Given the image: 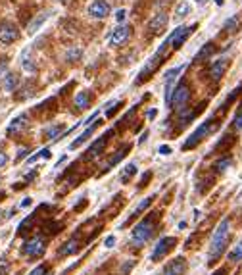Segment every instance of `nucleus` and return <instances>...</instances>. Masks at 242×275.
Masks as SVG:
<instances>
[{"label":"nucleus","instance_id":"1","mask_svg":"<svg viewBox=\"0 0 242 275\" xmlns=\"http://www.w3.org/2000/svg\"><path fill=\"white\" fill-rule=\"evenodd\" d=\"M229 220H221V223L217 225V229L214 233V239H212V248H210V264H214L215 260H219V256L223 254L225 247L229 245Z\"/></svg>","mask_w":242,"mask_h":275},{"label":"nucleus","instance_id":"2","mask_svg":"<svg viewBox=\"0 0 242 275\" xmlns=\"http://www.w3.org/2000/svg\"><path fill=\"white\" fill-rule=\"evenodd\" d=\"M156 223H158V214H148V218H144L140 223H136L131 231V241L136 245V247H140V245H144L150 237H152V233L156 229Z\"/></svg>","mask_w":242,"mask_h":275},{"label":"nucleus","instance_id":"3","mask_svg":"<svg viewBox=\"0 0 242 275\" xmlns=\"http://www.w3.org/2000/svg\"><path fill=\"white\" fill-rule=\"evenodd\" d=\"M217 119H214V117H210V119H206L202 125H200L198 129L190 135V137L187 138L185 142H183V150H192V148H196L200 142L204 140V138L208 137V135H212L215 129H217Z\"/></svg>","mask_w":242,"mask_h":275},{"label":"nucleus","instance_id":"4","mask_svg":"<svg viewBox=\"0 0 242 275\" xmlns=\"http://www.w3.org/2000/svg\"><path fill=\"white\" fill-rule=\"evenodd\" d=\"M167 45H169V43H163V45L160 46V50H158V52H156V54H154V58L150 60V64H146V68H144V69H142V71H140V75H138V79L134 81L136 85H142L144 81H148V77H150V75L154 73L156 69L160 68V64H161V60L165 58V50H167Z\"/></svg>","mask_w":242,"mask_h":275},{"label":"nucleus","instance_id":"5","mask_svg":"<svg viewBox=\"0 0 242 275\" xmlns=\"http://www.w3.org/2000/svg\"><path fill=\"white\" fill-rule=\"evenodd\" d=\"M190 100V87L187 83H179L175 89H173V96H171V108L181 112L183 108H187Z\"/></svg>","mask_w":242,"mask_h":275},{"label":"nucleus","instance_id":"6","mask_svg":"<svg viewBox=\"0 0 242 275\" xmlns=\"http://www.w3.org/2000/svg\"><path fill=\"white\" fill-rule=\"evenodd\" d=\"M46 250V239H43L41 235H37V237H33V239H29V241H25L23 243V248L22 252L25 256H29V258H41Z\"/></svg>","mask_w":242,"mask_h":275},{"label":"nucleus","instance_id":"7","mask_svg":"<svg viewBox=\"0 0 242 275\" xmlns=\"http://www.w3.org/2000/svg\"><path fill=\"white\" fill-rule=\"evenodd\" d=\"M196 27H198L196 23H192V25H188V27H177L175 31L167 37V41H165V43H169L171 48H175V50L177 48H181V46L187 43V39L194 33V29H196Z\"/></svg>","mask_w":242,"mask_h":275},{"label":"nucleus","instance_id":"8","mask_svg":"<svg viewBox=\"0 0 242 275\" xmlns=\"http://www.w3.org/2000/svg\"><path fill=\"white\" fill-rule=\"evenodd\" d=\"M175 245H177L175 237H163V239H160V241L156 243L152 254H150V260H152V262H160L161 258L167 256V252H171V250L175 248Z\"/></svg>","mask_w":242,"mask_h":275},{"label":"nucleus","instance_id":"9","mask_svg":"<svg viewBox=\"0 0 242 275\" xmlns=\"http://www.w3.org/2000/svg\"><path fill=\"white\" fill-rule=\"evenodd\" d=\"M113 135V131H108L106 135H102L100 138H96L92 144H90V148H88L87 152H85V156H83V160H96V158H100L102 156V152H104V148H106V144H108V140L110 137Z\"/></svg>","mask_w":242,"mask_h":275},{"label":"nucleus","instance_id":"10","mask_svg":"<svg viewBox=\"0 0 242 275\" xmlns=\"http://www.w3.org/2000/svg\"><path fill=\"white\" fill-rule=\"evenodd\" d=\"M20 39V29L10 22H0V43L2 45H12Z\"/></svg>","mask_w":242,"mask_h":275},{"label":"nucleus","instance_id":"11","mask_svg":"<svg viewBox=\"0 0 242 275\" xmlns=\"http://www.w3.org/2000/svg\"><path fill=\"white\" fill-rule=\"evenodd\" d=\"M110 12H111V8L106 0H94V2L88 6V14H90L92 18H96V20H104V18H108Z\"/></svg>","mask_w":242,"mask_h":275},{"label":"nucleus","instance_id":"12","mask_svg":"<svg viewBox=\"0 0 242 275\" xmlns=\"http://www.w3.org/2000/svg\"><path fill=\"white\" fill-rule=\"evenodd\" d=\"M131 37V27H127V25H121V27H117L113 33H111L110 37V46H123L127 43V39Z\"/></svg>","mask_w":242,"mask_h":275},{"label":"nucleus","instance_id":"13","mask_svg":"<svg viewBox=\"0 0 242 275\" xmlns=\"http://www.w3.org/2000/svg\"><path fill=\"white\" fill-rule=\"evenodd\" d=\"M185 272H187V260L183 256H179V258L171 260L165 266V270H163L161 275H185Z\"/></svg>","mask_w":242,"mask_h":275},{"label":"nucleus","instance_id":"14","mask_svg":"<svg viewBox=\"0 0 242 275\" xmlns=\"http://www.w3.org/2000/svg\"><path fill=\"white\" fill-rule=\"evenodd\" d=\"M27 125H29V119H27V115H25V114L18 115V117H14V119H12V123L8 125V129H6V135H8V137H12V135H18V133H22Z\"/></svg>","mask_w":242,"mask_h":275},{"label":"nucleus","instance_id":"15","mask_svg":"<svg viewBox=\"0 0 242 275\" xmlns=\"http://www.w3.org/2000/svg\"><path fill=\"white\" fill-rule=\"evenodd\" d=\"M167 16L165 14H156L154 18L150 20V23H148V31L150 33H154V35H161L163 33V29L167 27Z\"/></svg>","mask_w":242,"mask_h":275},{"label":"nucleus","instance_id":"16","mask_svg":"<svg viewBox=\"0 0 242 275\" xmlns=\"http://www.w3.org/2000/svg\"><path fill=\"white\" fill-rule=\"evenodd\" d=\"M227 68H229V60H227V58L215 60V62L212 64V68H210V77L215 79V81H219L221 77H223V73L227 71Z\"/></svg>","mask_w":242,"mask_h":275},{"label":"nucleus","instance_id":"17","mask_svg":"<svg viewBox=\"0 0 242 275\" xmlns=\"http://www.w3.org/2000/svg\"><path fill=\"white\" fill-rule=\"evenodd\" d=\"M129 150H131V144H125V146H123L121 150H117V152H115V156H113V158H111V160L108 162L106 165H104V173H108V171H110L113 165H117L119 162L123 160V158L127 156V152H129Z\"/></svg>","mask_w":242,"mask_h":275},{"label":"nucleus","instance_id":"18","mask_svg":"<svg viewBox=\"0 0 242 275\" xmlns=\"http://www.w3.org/2000/svg\"><path fill=\"white\" fill-rule=\"evenodd\" d=\"M150 204H152V196H148V198H142V200H140V202L136 204V208H134V210L131 212V218H129V220H127V221L123 223V227H127V225L131 223L133 220H134V218H138V216H140V214H142V212H144L146 208L150 206Z\"/></svg>","mask_w":242,"mask_h":275},{"label":"nucleus","instance_id":"19","mask_svg":"<svg viewBox=\"0 0 242 275\" xmlns=\"http://www.w3.org/2000/svg\"><path fill=\"white\" fill-rule=\"evenodd\" d=\"M77 250H79V239L73 237V239H69L67 243L62 245V248L58 250V256H62V258L64 256H71V254H75Z\"/></svg>","mask_w":242,"mask_h":275},{"label":"nucleus","instance_id":"20","mask_svg":"<svg viewBox=\"0 0 242 275\" xmlns=\"http://www.w3.org/2000/svg\"><path fill=\"white\" fill-rule=\"evenodd\" d=\"M98 125H100V121H94V123H92L90 127H88V129H87V131H85V133H81L79 137H77V138H75V140H73V142H71V144H69V148H71V150H75V148H79V146H81V144H83V142H85V140H87V138L90 137L92 133H94V129H96Z\"/></svg>","mask_w":242,"mask_h":275},{"label":"nucleus","instance_id":"21","mask_svg":"<svg viewBox=\"0 0 242 275\" xmlns=\"http://www.w3.org/2000/svg\"><path fill=\"white\" fill-rule=\"evenodd\" d=\"M18 83H20V79H18L16 73H6L2 77V85H4V89L8 92H14V89L18 87Z\"/></svg>","mask_w":242,"mask_h":275},{"label":"nucleus","instance_id":"22","mask_svg":"<svg viewBox=\"0 0 242 275\" xmlns=\"http://www.w3.org/2000/svg\"><path fill=\"white\" fill-rule=\"evenodd\" d=\"M136 164H127L123 169H121V175H119V179H121V183H129L133 179V175L136 173Z\"/></svg>","mask_w":242,"mask_h":275},{"label":"nucleus","instance_id":"23","mask_svg":"<svg viewBox=\"0 0 242 275\" xmlns=\"http://www.w3.org/2000/svg\"><path fill=\"white\" fill-rule=\"evenodd\" d=\"M75 106H77L79 110H85V108H88V106H90V92L88 91L79 92V94L75 96Z\"/></svg>","mask_w":242,"mask_h":275},{"label":"nucleus","instance_id":"24","mask_svg":"<svg viewBox=\"0 0 242 275\" xmlns=\"http://www.w3.org/2000/svg\"><path fill=\"white\" fill-rule=\"evenodd\" d=\"M214 50H215V45H214V43H206V45L202 46V50L196 54V62H204V60H208V58L214 54Z\"/></svg>","mask_w":242,"mask_h":275},{"label":"nucleus","instance_id":"25","mask_svg":"<svg viewBox=\"0 0 242 275\" xmlns=\"http://www.w3.org/2000/svg\"><path fill=\"white\" fill-rule=\"evenodd\" d=\"M22 66L25 71H29V73H35V64H33V58H31V54H29V50H23L22 54Z\"/></svg>","mask_w":242,"mask_h":275},{"label":"nucleus","instance_id":"26","mask_svg":"<svg viewBox=\"0 0 242 275\" xmlns=\"http://www.w3.org/2000/svg\"><path fill=\"white\" fill-rule=\"evenodd\" d=\"M190 10H192V8H190V4H188L187 0L179 2V4L175 6V18H179V20H181V18L188 16V14H190Z\"/></svg>","mask_w":242,"mask_h":275},{"label":"nucleus","instance_id":"27","mask_svg":"<svg viewBox=\"0 0 242 275\" xmlns=\"http://www.w3.org/2000/svg\"><path fill=\"white\" fill-rule=\"evenodd\" d=\"M239 27H241V20H239L237 16H233V18H229V20H227L225 27H223V31H225V33H237V31H239Z\"/></svg>","mask_w":242,"mask_h":275},{"label":"nucleus","instance_id":"28","mask_svg":"<svg viewBox=\"0 0 242 275\" xmlns=\"http://www.w3.org/2000/svg\"><path fill=\"white\" fill-rule=\"evenodd\" d=\"M62 131H64V125L60 123V125H54V127H48L44 135H46V138H50V140H56V138H58V135H60Z\"/></svg>","mask_w":242,"mask_h":275},{"label":"nucleus","instance_id":"29","mask_svg":"<svg viewBox=\"0 0 242 275\" xmlns=\"http://www.w3.org/2000/svg\"><path fill=\"white\" fill-rule=\"evenodd\" d=\"M242 260V243H239L231 252H229V262H241Z\"/></svg>","mask_w":242,"mask_h":275},{"label":"nucleus","instance_id":"30","mask_svg":"<svg viewBox=\"0 0 242 275\" xmlns=\"http://www.w3.org/2000/svg\"><path fill=\"white\" fill-rule=\"evenodd\" d=\"M50 156H52V154H50V148H43V150H39V152H37L35 156H31V158H29L27 162H29V164H35V162L41 160V158H44V160H48Z\"/></svg>","mask_w":242,"mask_h":275},{"label":"nucleus","instance_id":"31","mask_svg":"<svg viewBox=\"0 0 242 275\" xmlns=\"http://www.w3.org/2000/svg\"><path fill=\"white\" fill-rule=\"evenodd\" d=\"M46 18H48V14H39V18H37V20H35L33 23H31L29 27H27V31H29V33H35V31H37V29L41 27V23L46 22Z\"/></svg>","mask_w":242,"mask_h":275},{"label":"nucleus","instance_id":"32","mask_svg":"<svg viewBox=\"0 0 242 275\" xmlns=\"http://www.w3.org/2000/svg\"><path fill=\"white\" fill-rule=\"evenodd\" d=\"M233 165V160L231 158H223V160H219L214 167H215V171H219V173H223V171H227L229 167Z\"/></svg>","mask_w":242,"mask_h":275},{"label":"nucleus","instance_id":"33","mask_svg":"<svg viewBox=\"0 0 242 275\" xmlns=\"http://www.w3.org/2000/svg\"><path fill=\"white\" fill-rule=\"evenodd\" d=\"M233 142H235V137H233V135H225V137H223V140L215 144V150H225V148H229Z\"/></svg>","mask_w":242,"mask_h":275},{"label":"nucleus","instance_id":"34","mask_svg":"<svg viewBox=\"0 0 242 275\" xmlns=\"http://www.w3.org/2000/svg\"><path fill=\"white\" fill-rule=\"evenodd\" d=\"M10 274V262L6 258H0V275Z\"/></svg>","mask_w":242,"mask_h":275},{"label":"nucleus","instance_id":"35","mask_svg":"<svg viewBox=\"0 0 242 275\" xmlns=\"http://www.w3.org/2000/svg\"><path fill=\"white\" fill-rule=\"evenodd\" d=\"M152 179V171H146V173H142V177H140V183H138V189H144L148 181Z\"/></svg>","mask_w":242,"mask_h":275},{"label":"nucleus","instance_id":"36","mask_svg":"<svg viewBox=\"0 0 242 275\" xmlns=\"http://www.w3.org/2000/svg\"><path fill=\"white\" fill-rule=\"evenodd\" d=\"M48 272H50V270H48V266H37V268H35V270H33L29 275H46Z\"/></svg>","mask_w":242,"mask_h":275},{"label":"nucleus","instance_id":"37","mask_svg":"<svg viewBox=\"0 0 242 275\" xmlns=\"http://www.w3.org/2000/svg\"><path fill=\"white\" fill-rule=\"evenodd\" d=\"M121 106H123V102H113V108H111V110H108V112H106V117H111V115L115 114V112H117V110H119V108H121Z\"/></svg>","mask_w":242,"mask_h":275},{"label":"nucleus","instance_id":"38","mask_svg":"<svg viewBox=\"0 0 242 275\" xmlns=\"http://www.w3.org/2000/svg\"><path fill=\"white\" fill-rule=\"evenodd\" d=\"M160 154H163V156L171 154V146H167V144H161V146H160Z\"/></svg>","mask_w":242,"mask_h":275},{"label":"nucleus","instance_id":"39","mask_svg":"<svg viewBox=\"0 0 242 275\" xmlns=\"http://www.w3.org/2000/svg\"><path fill=\"white\" fill-rule=\"evenodd\" d=\"M6 164H8V156H6L4 150H0V167H4Z\"/></svg>","mask_w":242,"mask_h":275},{"label":"nucleus","instance_id":"40","mask_svg":"<svg viewBox=\"0 0 242 275\" xmlns=\"http://www.w3.org/2000/svg\"><path fill=\"white\" fill-rule=\"evenodd\" d=\"M235 127H239V129H242V110L237 114V117H235Z\"/></svg>","mask_w":242,"mask_h":275},{"label":"nucleus","instance_id":"41","mask_svg":"<svg viewBox=\"0 0 242 275\" xmlns=\"http://www.w3.org/2000/svg\"><path fill=\"white\" fill-rule=\"evenodd\" d=\"M115 20L119 23H123V20H125V10H117V14H115Z\"/></svg>","mask_w":242,"mask_h":275},{"label":"nucleus","instance_id":"42","mask_svg":"<svg viewBox=\"0 0 242 275\" xmlns=\"http://www.w3.org/2000/svg\"><path fill=\"white\" fill-rule=\"evenodd\" d=\"M113 245H115V237H108L106 239V248H113Z\"/></svg>","mask_w":242,"mask_h":275},{"label":"nucleus","instance_id":"43","mask_svg":"<svg viewBox=\"0 0 242 275\" xmlns=\"http://www.w3.org/2000/svg\"><path fill=\"white\" fill-rule=\"evenodd\" d=\"M27 152H29V150H27V148H20V152H18V158H16V160L20 162V160H23V158H25V154H27Z\"/></svg>","mask_w":242,"mask_h":275},{"label":"nucleus","instance_id":"44","mask_svg":"<svg viewBox=\"0 0 242 275\" xmlns=\"http://www.w3.org/2000/svg\"><path fill=\"white\" fill-rule=\"evenodd\" d=\"M131 268H133V262H129V264H127V266L123 268V272H121V275H127V274H129V270H131Z\"/></svg>","mask_w":242,"mask_h":275},{"label":"nucleus","instance_id":"45","mask_svg":"<svg viewBox=\"0 0 242 275\" xmlns=\"http://www.w3.org/2000/svg\"><path fill=\"white\" fill-rule=\"evenodd\" d=\"M146 115H148L150 119H154L156 115H158V110H154V108H152V110H148V114H146Z\"/></svg>","mask_w":242,"mask_h":275},{"label":"nucleus","instance_id":"46","mask_svg":"<svg viewBox=\"0 0 242 275\" xmlns=\"http://www.w3.org/2000/svg\"><path fill=\"white\" fill-rule=\"evenodd\" d=\"M31 202H33V200H31V198H23V202H22V206H23V208H27V206H31Z\"/></svg>","mask_w":242,"mask_h":275},{"label":"nucleus","instance_id":"47","mask_svg":"<svg viewBox=\"0 0 242 275\" xmlns=\"http://www.w3.org/2000/svg\"><path fill=\"white\" fill-rule=\"evenodd\" d=\"M146 138H148V133H142V135H140V138H138V144H142Z\"/></svg>","mask_w":242,"mask_h":275},{"label":"nucleus","instance_id":"48","mask_svg":"<svg viewBox=\"0 0 242 275\" xmlns=\"http://www.w3.org/2000/svg\"><path fill=\"white\" fill-rule=\"evenodd\" d=\"M214 275H227V270H225V268H221V270H217Z\"/></svg>","mask_w":242,"mask_h":275},{"label":"nucleus","instance_id":"49","mask_svg":"<svg viewBox=\"0 0 242 275\" xmlns=\"http://www.w3.org/2000/svg\"><path fill=\"white\" fill-rule=\"evenodd\" d=\"M4 71H6V64H0V77H4Z\"/></svg>","mask_w":242,"mask_h":275},{"label":"nucleus","instance_id":"50","mask_svg":"<svg viewBox=\"0 0 242 275\" xmlns=\"http://www.w3.org/2000/svg\"><path fill=\"white\" fill-rule=\"evenodd\" d=\"M215 2H217V6H221V4H223V0H215Z\"/></svg>","mask_w":242,"mask_h":275},{"label":"nucleus","instance_id":"51","mask_svg":"<svg viewBox=\"0 0 242 275\" xmlns=\"http://www.w3.org/2000/svg\"><path fill=\"white\" fill-rule=\"evenodd\" d=\"M62 2H64V4H67V2H69V0H62Z\"/></svg>","mask_w":242,"mask_h":275},{"label":"nucleus","instance_id":"52","mask_svg":"<svg viewBox=\"0 0 242 275\" xmlns=\"http://www.w3.org/2000/svg\"><path fill=\"white\" fill-rule=\"evenodd\" d=\"M46 275H52V272H48V274H46Z\"/></svg>","mask_w":242,"mask_h":275},{"label":"nucleus","instance_id":"53","mask_svg":"<svg viewBox=\"0 0 242 275\" xmlns=\"http://www.w3.org/2000/svg\"><path fill=\"white\" fill-rule=\"evenodd\" d=\"M198 2H202V0H198Z\"/></svg>","mask_w":242,"mask_h":275}]
</instances>
